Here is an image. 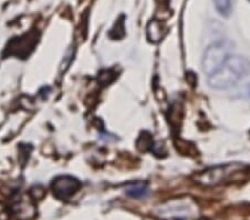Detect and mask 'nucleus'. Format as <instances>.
<instances>
[{
  "mask_svg": "<svg viewBox=\"0 0 250 220\" xmlns=\"http://www.w3.org/2000/svg\"><path fill=\"white\" fill-rule=\"evenodd\" d=\"M250 73V60L241 56H229L218 71L209 76L208 83L213 89H229Z\"/></svg>",
  "mask_w": 250,
  "mask_h": 220,
  "instance_id": "f257e3e1",
  "label": "nucleus"
},
{
  "mask_svg": "<svg viewBox=\"0 0 250 220\" xmlns=\"http://www.w3.org/2000/svg\"><path fill=\"white\" fill-rule=\"evenodd\" d=\"M245 171L246 166H244L243 163H225V165L210 167L201 171L200 174L196 176V182L206 187L217 186L220 183L228 182L235 176L245 173Z\"/></svg>",
  "mask_w": 250,
  "mask_h": 220,
  "instance_id": "f03ea898",
  "label": "nucleus"
},
{
  "mask_svg": "<svg viewBox=\"0 0 250 220\" xmlns=\"http://www.w3.org/2000/svg\"><path fill=\"white\" fill-rule=\"evenodd\" d=\"M231 43L229 41H224V40L209 46L206 49L203 58L204 73L208 76H211L216 71H218L229 57Z\"/></svg>",
  "mask_w": 250,
  "mask_h": 220,
  "instance_id": "7ed1b4c3",
  "label": "nucleus"
},
{
  "mask_svg": "<svg viewBox=\"0 0 250 220\" xmlns=\"http://www.w3.org/2000/svg\"><path fill=\"white\" fill-rule=\"evenodd\" d=\"M79 187L80 183L78 182V180L72 177H68V176L59 177L52 183L54 195L62 200L69 199L72 195L77 193Z\"/></svg>",
  "mask_w": 250,
  "mask_h": 220,
  "instance_id": "20e7f679",
  "label": "nucleus"
},
{
  "mask_svg": "<svg viewBox=\"0 0 250 220\" xmlns=\"http://www.w3.org/2000/svg\"><path fill=\"white\" fill-rule=\"evenodd\" d=\"M191 208L188 202L184 201H172L168 202L161 209L160 216L163 218H187L190 215Z\"/></svg>",
  "mask_w": 250,
  "mask_h": 220,
  "instance_id": "39448f33",
  "label": "nucleus"
},
{
  "mask_svg": "<svg viewBox=\"0 0 250 220\" xmlns=\"http://www.w3.org/2000/svg\"><path fill=\"white\" fill-rule=\"evenodd\" d=\"M125 193L132 198H145L149 194V189L146 183L136 182L128 185L125 189Z\"/></svg>",
  "mask_w": 250,
  "mask_h": 220,
  "instance_id": "423d86ee",
  "label": "nucleus"
},
{
  "mask_svg": "<svg viewBox=\"0 0 250 220\" xmlns=\"http://www.w3.org/2000/svg\"><path fill=\"white\" fill-rule=\"evenodd\" d=\"M215 5L219 14L224 17H228L232 10V1L231 0H215Z\"/></svg>",
  "mask_w": 250,
  "mask_h": 220,
  "instance_id": "0eeeda50",
  "label": "nucleus"
},
{
  "mask_svg": "<svg viewBox=\"0 0 250 220\" xmlns=\"http://www.w3.org/2000/svg\"><path fill=\"white\" fill-rule=\"evenodd\" d=\"M244 93H245V95H246V96H247L248 98H250V83H249V85H247V86L245 87Z\"/></svg>",
  "mask_w": 250,
  "mask_h": 220,
  "instance_id": "6e6552de",
  "label": "nucleus"
},
{
  "mask_svg": "<svg viewBox=\"0 0 250 220\" xmlns=\"http://www.w3.org/2000/svg\"><path fill=\"white\" fill-rule=\"evenodd\" d=\"M199 220H209V219H206V218H201V219H199Z\"/></svg>",
  "mask_w": 250,
  "mask_h": 220,
  "instance_id": "1a4fd4ad",
  "label": "nucleus"
}]
</instances>
